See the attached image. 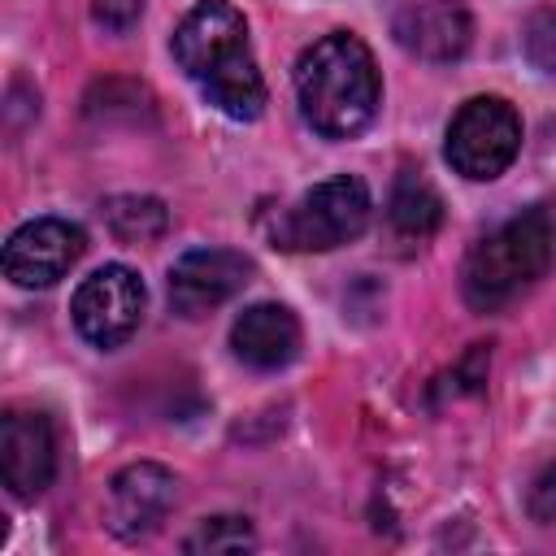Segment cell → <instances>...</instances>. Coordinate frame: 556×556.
<instances>
[{"label":"cell","mask_w":556,"mask_h":556,"mask_svg":"<svg viewBox=\"0 0 556 556\" xmlns=\"http://www.w3.org/2000/svg\"><path fill=\"white\" fill-rule=\"evenodd\" d=\"M0 469H4V486L17 500H35L48 491L56 473V434L43 413L9 408L0 417Z\"/></svg>","instance_id":"cell-10"},{"label":"cell","mask_w":556,"mask_h":556,"mask_svg":"<svg viewBox=\"0 0 556 556\" xmlns=\"http://www.w3.org/2000/svg\"><path fill=\"white\" fill-rule=\"evenodd\" d=\"M174 500H178V478L156 460H135L109 482L104 521H109V530L117 539L139 543V539L161 530V521L169 517Z\"/></svg>","instance_id":"cell-8"},{"label":"cell","mask_w":556,"mask_h":556,"mask_svg":"<svg viewBox=\"0 0 556 556\" xmlns=\"http://www.w3.org/2000/svg\"><path fill=\"white\" fill-rule=\"evenodd\" d=\"M521 148V117L508 100L500 96H473L456 109L447 126L443 156L460 178L491 182L500 178Z\"/></svg>","instance_id":"cell-5"},{"label":"cell","mask_w":556,"mask_h":556,"mask_svg":"<svg viewBox=\"0 0 556 556\" xmlns=\"http://www.w3.org/2000/svg\"><path fill=\"white\" fill-rule=\"evenodd\" d=\"M295 100H300L304 122L317 135L326 139L361 135L374 122L378 100H382L374 52L348 30L321 35L295 61Z\"/></svg>","instance_id":"cell-2"},{"label":"cell","mask_w":556,"mask_h":556,"mask_svg":"<svg viewBox=\"0 0 556 556\" xmlns=\"http://www.w3.org/2000/svg\"><path fill=\"white\" fill-rule=\"evenodd\" d=\"M139 13H143V0H96L91 4V17L113 35H126L139 22Z\"/></svg>","instance_id":"cell-17"},{"label":"cell","mask_w":556,"mask_h":556,"mask_svg":"<svg viewBox=\"0 0 556 556\" xmlns=\"http://www.w3.org/2000/svg\"><path fill=\"white\" fill-rule=\"evenodd\" d=\"M256 547V530L248 526V517H204L187 539H182V552L191 556H235V552H252Z\"/></svg>","instance_id":"cell-15"},{"label":"cell","mask_w":556,"mask_h":556,"mask_svg":"<svg viewBox=\"0 0 556 556\" xmlns=\"http://www.w3.org/2000/svg\"><path fill=\"white\" fill-rule=\"evenodd\" d=\"M174 61L204 91L213 109L235 122H252L265 109V83L248 43V22L226 0L195 4L174 30Z\"/></svg>","instance_id":"cell-1"},{"label":"cell","mask_w":556,"mask_h":556,"mask_svg":"<svg viewBox=\"0 0 556 556\" xmlns=\"http://www.w3.org/2000/svg\"><path fill=\"white\" fill-rule=\"evenodd\" d=\"M395 39L404 52L430 65H447L469 52L473 17L460 0H417L395 13Z\"/></svg>","instance_id":"cell-11"},{"label":"cell","mask_w":556,"mask_h":556,"mask_svg":"<svg viewBox=\"0 0 556 556\" xmlns=\"http://www.w3.org/2000/svg\"><path fill=\"white\" fill-rule=\"evenodd\" d=\"M521 48H526V56H530L534 70L556 74V9H543V13H534V17L526 22Z\"/></svg>","instance_id":"cell-16"},{"label":"cell","mask_w":556,"mask_h":556,"mask_svg":"<svg viewBox=\"0 0 556 556\" xmlns=\"http://www.w3.org/2000/svg\"><path fill=\"white\" fill-rule=\"evenodd\" d=\"M83 248H87L83 226L65 222V217H35L9 235L4 274L17 287H52L78 265Z\"/></svg>","instance_id":"cell-7"},{"label":"cell","mask_w":556,"mask_h":556,"mask_svg":"<svg viewBox=\"0 0 556 556\" xmlns=\"http://www.w3.org/2000/svg\"><path fill=\"white\" fill-rule=\"evenodd\" d=\"M104 226L117 243H152L165 235L169 213L152 195H113L104 204Z\"/></svg>","instance_id":"cell-14"},{"label":"cell","mask_w":556,"mask_h":556,"mask_svg":"<svg viewBox=\"0 0 556 556\" xmlns=\"http://www.w3.org/2000/svg\"><path fill=\"white\" fill-rule=\"evenodd\" d=\"M143 278L130 265H100L74 291V326L91 348H122L143 321Z\"/></svg>","instance_id":"cell-6"},{"label":"cell","mask_w":556,"mask_h":556,"mask_svg":"<svg viewBox=\"0 0 556 556\" xmlns=\"http://www.w3.org/2000/svg\"><path fill=\"white\" fill-rule=\"evenodd\" d=\"M526 508H530L534 521H556V465H547V469L534 478Z\"/></svg>","instance_id":"cell-18"},{"label":"cell","mask_w":556,"mask_h":556,"mask_svg":"<svg viewBox=\"0 0 556 556\" xmlns=\"http://www.w3.org/2000/svg\"><path fill=\"white\" fill-rule=\"evenodd\" d=\"M369 222V191L361 178H326L308 187L295 204L274 217V248L287 252H330L352 243Z\"/></svg>","instance_id":"cell-4"},{"label":"cell","mask_w":556,"mask_h":556,"mask_svg":"<svg viewBox=\"0 0 556 556\" xmlns=\"http://www.w3.org/2000/svg\"><path fill=\"white\" fill-rule=\"evenodd\" d=\"M556 261V222L543 204L508 217L486 239L473 243L460 291L473 313H495L513 304L521 291H530Z\"/></svg>","instance_id":"cell-3"},{"label":"cell","mask_w":556,"mask_h":556,"mask_svg":"<svg viewBox=\"0 0 556 556\" xmlns=\"http://www.w3.org/2000/svg\"><path fill=\"white\" fill-rule=\"evenodd\" d=\"M387 222H391V230H395L400 239L421 243V239H430V235L439 230V222H443V200L434 195V187H430L426 178L404 174V178L395 182V191H391Z\"/></svg>","instance_id":"cell-13"},{"label":"cell","mask_w":556,"mask_h":556,"mask_svg":"<svg viewBox=\"0 0 556 556\" xmlns=\"http://www.w3.org/2000/svg\"><path fill=\"white\" fill-rule=\"evenodd\" d=\"M230 348L252 369H282L300 352V321L287 304H252L235 317Z\"/></svg>","instance_id":"cell-12"},{"label":"cell","mask_w":556,"mask_h":556,"mask_svg":"<svg viewBox=\"0 0 556 556\" xmlns=\"http://www.w3.org/2000/svg\"><path fill=\"white\" fill-rule=\"evenodd\" d=\"M252 278V265L243 252L230 248H195L178 256L169 269V304L178 317H204L230 295H239Z\"/></svg>","instance_id":"cell-9"}]
</instances>
